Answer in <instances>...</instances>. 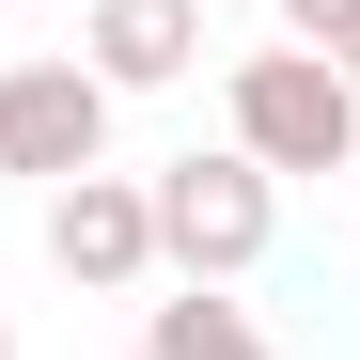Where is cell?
<instances>
[{"label": "cell", "mask_w": 360, "mask_h": 360, "mask_svg": "<svg viewBox=\"0 0 360 360\" xmlns=\"http://www.w3.org/2000/svg\"><path fill=\"white\" fill-rule=\"evenodd\" d=\"M235 157L266 172H360V79L329 63V47H251L235 63Z\"/></svg>", "instance_id": "6da1fadb"}, {"label": "cell", "mask_w": 360, "mask_h": 360, "mask_svg": "<svg viewBox=\"0 0 360 360\" xmlns=\"http://www.w3.org/2000/svg\"><path fill=\"white\" fill-rule=\"evenodd\" d=\"M47 266L94 282V297L157 282V204H141V172H63V188H47Z\"/></svg>", "instance_id": "277c9868"}, {"label": "cell", "mask_w": 360, "mask_h": 360, "mask_svg": "<svg viewBox=\"0 0 360 360\" xmlns=\"http://www.w3.org/2000/svg\"><path fill=\"white\" fill-rule=\"evenodd\" d=\"M141 204H157V266H188V282H251V266H266V235H282V188H266L235 141L141 172Z\"/></svg>", "instance_id": "7a4b0ae2"}, {"label": "cell", "mask_w": 360, "mask_h": 360, "mask_svg": "<svg viewBox=\"0 0 360 360\" xmlns=\"http://www.w3.org/2000/svg\"><path fill=\"white\" fill-rule=\"evenodd\" d=\"M345 79H360V47H345Z\"/></svg>", "instance_id": "9c48e42d"}, {"label": "cell", "mask_w": 360, "mask_h": 360, "mask_svg": "<svg viewBox=\"0 0 360 360\" xmlns=\"http://www.w3.org/2000/svg\"><path fill=\"white\" fill-rule=\"evenodd\" d=\"M141 360H266V329L235 314L219 282H188V297H157V314H141Z\"/></svg>", "instance_id": "8992f818"}, {"label": "cell", "mask_w": 360, "mask_h": 360, "mask_svg": "<svg viewBox=\"0 0 360 360\" xmlns=\"http://www.w3.org/2000/svg\"><path fill=\"white\" fill-rule=\"evenodd\" d=\"M0 360H16V329H0Z\"/></svg>", "instance_id": "ba28073f"}, {"label": "cell", "mask_w": 360, "mask_h": 360, "mask_svg": "<svg viewBox=\"0 0 360 360\" xmlns=\"http://www.w3.org/2000/svg\"><path fill=\"white\" fill-rule=\"evenodd\" d=\"M282 47H329V63H345V47H360V0H282Z\"/></svg>", "instance_id": "52a82bcc"}, {"label": "cell", "mask_w": 360, "mask_h": 360, "mask_svg": "<svg viewBox=\"0 0 360 360\" xmlns=\"http://www.w3.org/2000/svg\"><path fill=\"white\" fill-rule=\"evenodd\" d=\"M0 172L63 188V172H110V79L79 63H0Z\"/></svg>", "instance_id": "3957f363"}, {"label": "cell", "mask_w": 360, "mask_h": 360, "mask_svg": "<svg viewBox=\"0 0 360 360\" xmlns=\"http://www.w3.org/2000/svg\"><path fill=\"white\" fill-rule=\"evenodd\" d=\"M94 16V79L110 94H172L204 63V0H79Z\"/></svg>", "instance_id": "5b68a950"}]
</instances>
